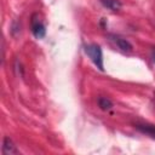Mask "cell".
<instances>
[{
  "label": "cell",
  "instance_id": "obj_1",
  "mask_svg": "<svg viewBox=\"0 0 155 155\" xmlns=\"http://www.w3.org/2000/svg\"><path fill=\"white\" fill-rule=\"evenodd\" d=\"M84 51L88 56L91 62L97 67V69L103 71L104 70V62H103V51H102L101 46L97 44H88L84 47Z\"/></svg>",
  "mask_w": 155,
  "mask_h": 155
},
{
  "label": "cell",
  "instance_id": "obj_2",
  "mask_svg": "<svg viewBox=\"0 0 155 155\" xmlns=\"http://www.w3.org/2000/svg\"><path fill=\"white\" fill-rule=\"evenodd\" d=\"M30 29L31 33L34 35L35 39H42L46 35V27L45 24L41 22V19L39 18V16L36 13H34L31 16V21H30Z\"/></svg>",
  "mask_w": 155,
  "mask_h": 155
},
{
  "label": "cell",
  "instance_id": "obj_3",
  "mask_svg": "<svg viewBox=\"0 0 155 155\" xmlns=\"http://www.w3.org/2000/svg\"><path fill=\"white\" fill-rule=\"evenodd\" d=\"M110 38H111V40L114 41V44L117 46V48L121 50L122 52H131V51L133 50L132 44H131L127 39L121 38V36H119V35H114V34L110 35Z\"/></svg>",
  "mask_w": 155,
  "mask_h": 155
},
{
  "label": "cell",
  "instance_id": "obj_4",
  "mask_svg": "<svg viewBox=\"0 0 155 155\" xmlns=\"http://www.w3.org/2000/svg\"><path fill=\"white\" fill-rule=\"evenodd\" d=\"M134 127L140 133L155 139V125H151V124H137Z\"/></svg>",
  "mask_w": 155,
  "mask_h": 155
},
{
  "label": "cell",
  "instance_id": "obj_5",
  "mask_svg": "<svg viewBox=\"0 0 155 155\" xmlns=\"http://www.w3.org/2000/svg\"><path fill=\"white\" fill-rule=\"evenodd\" d=\"M2 153H4L5 155L17 154V153H18L16 145L13 144V142H12L8 137H5V138H4V143H2Z\"/></svg>",
  "mask_w": 155,
  "mask_h": 155
},
{
  "label": "cell",
  "instance_id": "obj_6",
  "mask_svg": "<svg viewBox=\"0 0 155 155\" xmlns=\"http://www.w3.org/2000/svg\"><path fill=\"white\" fill-rule=\"evenodd\" d=\"M99 2L110 11H119L122 7V4L120 0H99Z\"/></svg>",
  "mask_w": 155,
  "mask_h": 155
},
{
  "label": "cell",
  "instance_id": "obj_7",
  "mask_svg": "<svg viewBox=\"0 0 155 155\" xmlns=\"http://www.w3.org/2000/svg\"><path fill=\"white\" fill-rule=\"evenodd\" d=\"M97 103H98V107L102 110H109V109L113 108V102L107 97H99L97 99Z\"/></svg>",
  "mask_w": 155,
  "mask_h": 155
},
{
  "label": "cell",
  "instance_id": "obj_8",
  "mask_svg": "<svg viewBox=\"0 0 155 155\" xmlns=\"http://www.w3.org/2000/svg\"><path fill=\"white\" fill-rule=\"evenodd\" d=\"M151 58H153V62L155 63V50H153V52H151Z\"/></svg>",
  "mask_w": 155,
  "mask_h": 155
}]
</instances>
